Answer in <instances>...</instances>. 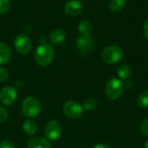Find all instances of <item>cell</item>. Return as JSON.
<instances>
[{
  "instance_id": "d6986e66",
  "label": "cell",
  "mask_w": 148,
  "mask_h": 148,
  "mask_svg": "<svg viewBox=\"0 0 148 148\" xmlns=\"http://www.w3.org/2000/svg\"><path fill=\"white\" fill-rule=\"evenodd\" d=\"M97 106H98V102L96 101V100H95L94 98H88L84 101L82 107L83 109L87 111H93L97 108Z\"/></svg>"
},
{
  "instance_id": "ac0fdd59",
  "label": "cell",
  "mask_w": 148,
  "mask_h": 148,
  "mask_svg": "<svg viewBox=\"0 0 148 148\" xmlns=\"http://www.w3.org/2000/svg\"><path fill=\"white\" fill-rule=\"evenodd\" d=\"M137 104L140 108H148V89L140 95L137 100Z\"/></svg>"
},
{
  "instance_id": "603a6c76",
  "label": "cell",
  "mask_w": 148,
  "mask_h": 148,
  "mask_svg": "<svg viewBox=\"0 0 148 148\" xmlns=\"http://www.w3.org/2000/svg\"><path fill=\"white\" fill-rule=\"evenodd\" d=\"M140 128V131H141L146 136H148V118L145 119L144 121H142Z\"/></svg>"
},
{
  "instance_id": "484cf974",
  "label": "cell",
  "mask_w": 148,
  "mask_h": 148,
  "mask_svg": "<svg viewBox=\"0 0 148 148\" xmlns=\"http://www.w3.org/2000/svg\"><path fill=\"white\" fill-rule=\"evenodd\" d=\"M93 148H112L108 144H98L96 146H95Z\"/></svg>"
},
{
  "instance_id": "277c9868",
  "label": "cell",
  "mask_w": 148,
  "mask_h": 148,
  "mask_svg": "<svg viewBox=\"0 0 148 148\" xmlns=\"http://www.w3.org/2000/svg\"><path fill=\"white\" fill-rule=\"evenodd\" d=\"M102 59L108 64H115L123 58V50L117 45H110L102 50Z\"/></svg>"
},
{
  "instance_id": "cb8c5ba5",
  "label": "cell",
  "mask_w": 148,
  "mask_h": 148,
  "mask_svg": "<svg viewBox=\"0 0 148 148\" xmlns=\"http://www.w3.org/2000/svg\"><path fill=\"white\" fill-rule=\"evenodd\" d=\"M0 148H15V146L9 140H3L0 142Z\"/></svg>"
},
{
  "instance_id": "5bb4252c",
  "label": "cell",
  "mask_w": 148,
  "mask_h": 148,
  "mask_svg": "<svg viewBox=\"0 0 148 148\" xmlns=\"http://www.w3.org/2000/svg\"><path fill=\"white\" fill-rule=\"evenodd\" d=\"M78 29L82 36H90L93 31V24L89 20L83 19L79 23Z\"/></svg>"
},
{
  "instance_id": "4fadbf2b",
  "label": "cell",
  "mask_w": 148,
  "mask_h": 148,
  "mask_svg": "<svg viewBox=\"0 0 148 148\" xmlns=\"http://www.w3.org/2000/svg\"><path fill=\"white\" fill-rule=\"evenodd\" d=\"M66 39V34L62 29H56L49 36V42L54 45H58L62 43Z\"/></svg>"
},
{
  "instance_id": "9c48e42d",
  "label": "cell",
  "mask_w": 148,
  "mask_h": 148,
  "mask_svg": "<svg viewBox=\"0 0 148 148\" xmlns=\"http://www.w3.org/2000/svg\"><path fill=\"white\" fill-rule=\"evenodd\" d=\"M94 40L90 36H81L76 40V47L82 54L89 53L94 48Z\"/></svg>"
},
{
  "instance_id": "44dd1931",
  "label": "cell",
  "mask_w": 148,
  "mask_h": 148,
  "mask_svg": "<svg viewBox=\"0 0 148 148\" xmlns=\"http://www.w3.org/2000/svg\"><path fill=\"white\" fill-rule=\"evenodd\" d=\"M9 119V114L8 111L0 106V123H3L5 121H7Z\"/></svg>"
},
{
  "instance_id": "30bf717a",
  "label": "cell",
  "mask_w": 148,
  "mask_h": 148,
  "mask_svg": "<svg viewBox=\"0 0 148 148\" xmlns=\"http://www.w3.org/2000/svg\"><path fill=\"white\" fill-rule=\"evenodd\" d=\"M83 10V4L79 0H69L64 6L65 13L69 16H79Z\"/></svg>"
},
{
  "instance_id": "9a60e30c",
  "label": "cell",
  "mask_w": 148,
  "mask_h": 148,
  "mask_svg": "<svg viewBox=\"0 0 148 148\" xmlns=\"http://www.w3.org/2000/svg\"><path fill=\"white\" fill-rule=\"evenodd\" d=\"M126 0H111L109 2V9L114 13H119L126 7Z\"/></svg>"
},
{
  "instance_id": "52a82bcc",
  "label": "cell",
  "mask_w": 148,
  "mask_h": 148,
  "mask_svg": "<svg viewBox=\"0 0 148 148\" xmlns=\"http://www.w3.org/2000/svg\"><path fill=\"white\" fill-rule=\"evenodd\" d=\"M44 134L49 140H56L62 134V125L58 121L51 120L47 122L44 128Z\"/></svg>"
},
{
  "instance_id": "ba28073f",
  "label": "cell",
  "mask_w": 148,
  "mask_h": 148,
  "mask_svg": "<svg viewBox=\"0 0 148 148\" xmlns=\"http://www.w3.org/2000/svg\"><path fill=\"white\" fill-rule=\"evenodd\" d=\"M17 98L16 89L12 86H5L0 91V101L5 106H11Z\"/></svg>"
},
{
  "instance_id": "4316f807",
  "label": "cell",
  "mask_w": 148,
  "mask_h": 148,
  "mask_svg": "<svg viewBox=\"0 0 148 148\" xmlns=\"http://www.w3.org/2000/svg\"><path fill=\"white\" fill-rule=\"evenodd\" d=\"M144 148H148V140L145 143V145H144Z\"/></svg>"
},
{
  "instance_id": "5b68a950",
  "label": "cell",
  "mask_w": 148,
  "mask_h": 148,
  "mask_svg": "<svg viewBox=\"0 0 148 148\" xmlns=\"http://www.w3.org/2000/svg\"><path fill=\"white\" fill-rule=\"evenodd\" d=\"M64 114L71 119L80 118L83 114V107L75 101H67L62 108Z\"/></svg>"
},
{
  "instance_id": "7c38bea8",
  "label": "cell",
  "mask_w": 148,
  "mask_h": 148,
  "mask_svg": "<svg viewBox=\"0 0 148 148\" xmlns=\"http://www.w3.org/2000/svg\"><path fill=\"white\" fill-rule=\"evenodd\" d=\"M11 58V50L10 48L3 43L0 42V65H4L9 62Z\"/></svg>"
},
{
  "instance_id": "8992f818",
  "label": "cell",
  "mask_w": 148,
  "mask_h": 148,
  "mask_svg": "<svg viewBox=\"0 0 148 148\" xmlns=\"http://www.w3.org/2000/svg\"><path fill=\"white\" fill-rule=\"evenodd\" d=\"M13 45L16 52L21 55H27L31 49V41L29 37L24 34L17 35L14 39Z\"/></svg>"
},
{
  "instance_id": "ffe728a7",
  "label": "cell",
  "mask_w": 148,
  "mask_h": 148,
  "mask_svg": "<svg viewBox=\"0 0 148 148\" xmlns=\"http://www.w3.org/2000/svg\"><path fill=\"white\" fill-rule=\"evenodd\" d=\"M10 9V0H0V15L6 14Z\"/></svg>"
},
{
  "instance_id": "7a4b0ae2",
  "label": "cell",
  "mask_w": 148,
  "mask_h": 148,
  "mask_svg": "<svg viewBox=\"0 0 148 148\" xmlns=\"http://www.w3.org/2000/svg\"><path fill=\"white\" fill-rule=\"evenodd\" d=\"M123 90H124L123 82L118 78H112L106 84L105 95L109 100L115 101L122 95Z\"/></svg>"
},
{
  "instance_id": "8fae6325",
  "label": "cell",
  "mask_w": 148,
  "mask_h": 148,
  "mask_svg": "<svg viewBox=\"0 0 148 148\" xmlns=\"http://www.w3.org/2000/svg\"><path fill=\"white\" fill-rule=\"evenodd\" d=\"M27 148H51V144L44 138L33 137L28 140Z\"/></svg>"
},
{
  "instance_id": "3957f363",
  "label": "cell",
  "mask_w": 148,
  "mask_h": 148,
  "mask_svg": "<svg viewBox=\"0 0 148 148\" xmlns=\"http://www.w3.org/2000/svg\"><path fill=\"white\" fill-rule=\"evenodd\" d=\"M41 103L35 97H27L23 101L22 112L26 117L34 118L38 116L41 113Z\"/></svg>"
},
{
  "instance_id": "e0dca14e",
  "label": "cell",
  "mask_w": 148,
  "mask_h": 148,
  "mask_svg": "<svg viewBox=\"0 0 148 148\" xmlns=\"http://www.w3.org/2000/svg\"><path fill=\"white\" fill-rule=\"evenodd\" d=\"M23 131L28 135H33L37 131V125H36V123L34 121H32V120H27V121H25L23 122Z\"/></svg>"
},
{
  "instance_id": "2e32d148",
  "label": "cell",
  "mask_w": 148,
  "mask_h": 148,
  "mask_svg": "<svg viewBox=\"0 0 148 148\" xmlns=\"http://www.w3.org/2000/svg\"><path fill=\"white\" fill-rule=\"evenodd\" d=\"M132 74L131 68L127 64H121L117 69V75L121 80H127Z\"/></svg>"
},
{
  "instance_id": "7402d4cb",
  "label": "cell",
  "mask_w": 148,
  "mask_h": 148,
  "mask_svg": "<svg viewBox=\"0 0 148 148\" xmlns=\"http://www.w3.org/2000/svg\"><path fill=\"white\" fill-rule=\"evenodd\" d=\"M9 77V72L4 68L0 67V82H5Z\"/></svg>"
},
{
  "instance_id": "d4e9b609",
  "label": "cell",
  "mask_w": 148,
  "mask_h": 148,
  "mask_svg": "<svg viewBox=\"0 0 148 148\" xmlns=\"http://www.w3.org/2000/svg\"><path fill=\"white\" fill-rule=\"evenodd\" d=\"M143 34H144L145 37L148 40V18L146 20L144 26H143Z\"/></svg>"
},
{
  "instance_id": "6da1fadb",
  "label": "cell",
  "mask_w": 148,
  "mask_h": 148,
  "mask_svg": "<svg viewBox=\"0 0 148 148\" xmlns=\"http://www.w3.org/2000/svg\"><path fill=\"white\" fill-rule=\"evenodd\" d=\"M55 49L52 45L42 43L37 47L35 52V60L39 66H49L54 60Z\"/></svg>"
}]
</instances>
